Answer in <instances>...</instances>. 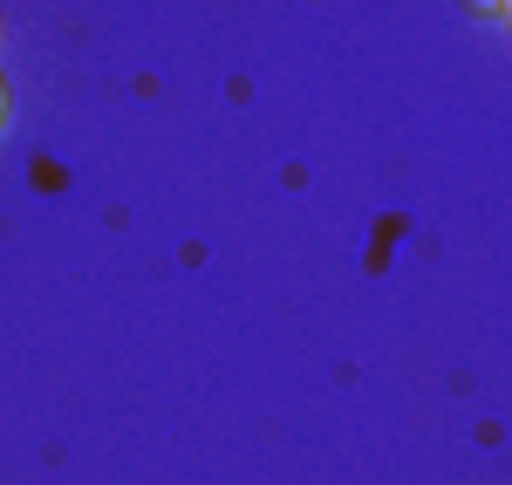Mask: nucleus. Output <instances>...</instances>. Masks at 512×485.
<instances>
[{"label":"nucleus","instance_id":"2","mask_svg":"<svg viewBox=\"0 0 512 485\" xmlns=\"http://www.w3.org/2000/svg\"><path fill=\"white\" fill-rule=\"evenodd\" d=\"M0 110H7V89H0Z\"/></svg>","mask_w":512,"mask_h":485},{"label":"nucleus","instance_id":"1","mask_svg":"<svg viewBox=\"0 0 512 485\" xmlns=\"http://www.w3.org/2000/svg\"><path fill=\"white\" fill-rule=\"evenodd\" d=\"M478 7H499V0H478Z\"/></svg>","mask_w":512,"mask_h":485}]
</instances>
